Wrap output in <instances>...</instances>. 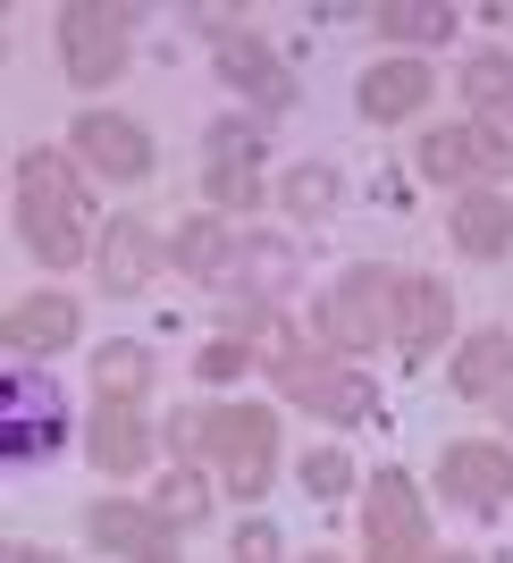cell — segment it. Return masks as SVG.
Listing matches in <instances>:
<instances>
[{"label":"cell","instance_id":"cell-3","mask_svg":"<svg viewBox=\"0 0 513 563\" xmlns=\"http://www.w3.org/2000/svg\"><path fill=\"white\" fill-rule=\"evenodd\" d=\"M210 463H219L228 496H261L270 488V463H279V412H270V404L210 412Z\"/></svg>","mask_w":513,"mask_h":563},{"label":"cell","instance_id":"cell-13","mask_svg":"<svg viewBox=\"0 0 513 563\" xmlns=\"http://www.w3.org/2000/svg\"><path fill=\"white\" fill-rule=\"evenodd\" d=\"M76 329H85L76 295H25V303H9V320H0L9 353H59V345H76Z\"/></svg>","mask_w":513,"mask_h":563},{"label":"cell","instance_id":"cell-31","mask_svg":"<svg viewBox=\"0 0 513 563\" xmlns=\"http://www.w3.org/2000/svg\"><path fill=\"white\" fill-rule=\"evenodd\" d=\"M168 446H177V454H203L210 446V412H168Z\"/></svg>","mask_w":513,"mask_h":563},{"label":"cell","instance_id":"cell-2","mask_svg":"<svg viewBox=\"0 0 513 563\" xmlns=\"http://www.w3.org/2000/svg\"><path fill=\"white\" fill-rule=\"evenodd\" d=\"M59 438H68V404H59V387H51L34 362H18V371L0 378V454H9V463H43Z\"/></svg>","mask_w":513,"mask_h":563},{"label":"cell","instance_id":"cell-35","mask_svg":"<svg viewBox=\"0 0 513 563\" xmlns=\"http://www.w3.org/2000/svg\"><path fill=\"white\" fill-rule=\"evenodd\" d=\"M304 563H328V555H304Z\"/></svg>","mask_w":513,"mask_h":563},{"label":"cell","instance_id":"cell-33","mask_svg":"<svg viewBox=\"0 0 513 563\" xmlns=\"http://www.w3.org/2000/svg\"><path fill=\"white\" fill-rule=\"evenodd\" d=\"M505 429H513V387H505Z\"/></svg>","mask_w":513,"mask_h":563},{"label":"cell","instance_id":"cell-18","mask_svg":"<svg viewBox=\"0 0 513 563\" xmlns=\"http://www.w3.org/2000/svg\"><path fill=\"white\" fill-rule=\"evenodd\" d=\"M455 253H471V261H505L513 253V202L505 194H463V211H455Z\"/></svg>","mask_w":513,"mask_h":563},{"label":"cell","instance_id":"cell-30","mask_svg":"<svg viewBox=\"0 0 513 563\" xmlns=\"http://www.w3.org/2000/svg\"><path fill=\"white\" fill-rule=\"evenodd\" d=\"M236 563H279V530H270V521H244V530H236Z\"/></svg>","mask_w":513,"mask_h":563},{"label":"cell","instance_id":"cell-9","mask_svg":"<svg viewBox=\"0 0 513 563\" xmlns=\"http://www.w3.org/2000/svg\"><path fill=\"white\" fill-rule=\"evenodd\" d=\"M505 161L513 152H505L496 126H438V135H421V152H413V168L429 186H471V177H496Z\"/></svg>","mask_w":513,"mask_h":563},{"label":"cell","instance_id":"cell-21","mask_svg":"<svg viewBox=\"0 0 513 563\" xmlns=\"http://www.w3.org/2000/svg\"><path fill=\"white\" fill-rule=\"evenodd\" d=\"M371 25L388 43H446V34H455V9H438V0H379Z\"/></svg>","mask_w":513,"mask_h":563},{"label":"cell","instance_id":"cell-19","mask_svg":"<svg viewBox=\"0 0 513 563\" xmlns=\"http://www.w3.org/2000/svg\"><path fill=\"white\" fill-rule=\"evenodd\" d=\"M505 378H513V336L505 329L463 336V353H455V396H505Z\"/></svg>","mask_w":513,"mask_h":563},{"label":"cell","instance_id":"cell-6","mask_svg":"<svg viewBox=\"0 0 513 563\" xmlns=\"http://www.w3.org/2000/svg\"><path fill=\"white\" fill-rule=\"evenodd\" d=\"M59 51H68V76L85 85V93L118 85V68H127V9L68 0V9H59Z\"/></svg>","mask_w":513,"mask_h":563},{"label":"cell","instance_id":"cell-1","mask_svg":"<svg viewBox=\"0 0 513 563\" xmlns=\"http://www.w3.org/2000/svg\"><path fill=\"white\" fill-rule=\"evenodd\" d=\"M94 211H85V186L68 177L59 152H25L18 161V235L25 253L43 261V269H76V261L94 253Z\"/></svg>","mask_w":513,"mask_h":563},{"label":"cell","instance_id":"cell-20","mask_svg":"<svg viewBox=\"0 0 513 563\" xmlns=\"http://www.w3.org/2000/svg\"><path fill=\"white\" fill-rule=\"evenodd\" d=\"M236 269H244V286H236V295L270 303V295H286V286H295V244H286V235H244Z\"/></svg>","mask_w":513,"mask_h":563},{"label":"cell","instance_id":"cell-25","mask_svg":"<svg viewBox=\"0 0 513 563\" xmlns=\"http://www.w3.org/2000/svg\"><path fill=\"white\" fill-rule=\"evenodd\" d=\"M152 514L168 521V530H194V521L210 514V488H203V471H168L161 496H152Z\"/></svg>","mask_w":513,"mask_h":563},{"label":"cell","instance_id":"cell-16","mask_svg":"<svg viewBox=\"0 0 513 563\" xmlns=\"http://www.w3.org/2000/svg\"><path fill=\"white\" fill-rule=\"evenodd\" d=\"M236 253H244V244H236L228 219H177V228H168V261H177L186 278H228Z\"/></svg>","mask_w":513,"mask_h":563},{"label":"cell","instance_id":"cell-24","mask_svg":"<svg viewBox=\"0 0 513 563\" xmlns=\"http://www.w3.org/2000/svg\"><path fill=\"white\" fill-rule=\"evenodd\" d=\"M463 101H471V110H513V59H505V51L463 59Z\"/></svg>","mask_w":513,"mask_h":563},{"label":"cell","instance_id":"cell-7","mask_svg":"<svg viewBox=\"0 0 513 563\" xmlns=\"http://www.w3.org/2000/svg\"><path fill=\"white\" fill-rule=\"evenodd\" d=\"M76 161L101 168L110 186H143L161 152H152V135H143L135 118H118V110H85V118H76Z\"/></svg>","mask_w":513,"mask_h":563},{"label":"cell","instance_id":"cell-11","mask_svg":"<svg viewBox=\"0 0 513 563\" xmlns=\"http://www.w3.org/2000/svg\"><path fill=\"white\" fill-rule=\"evenodd\" d=\"M446 329H455V295H446L438 278H396V295H388V336L421 362V353H438Z\"/></svg>","mask_w":513,"mask_h":563},{"label":"cell","instance_id":"cell-22","mask_svg":"<svg viewBox=\"0 0 513 563\" xmlns=\"http://www.w3.org/2000/svg\"><path fill=\"white\" fill-rule=\"evenodd\" d=\"M94 378H101V404H135L143 387H152V353H143L135 336H118V345H101Z\"/></svg>","mask_w":513,"mask_h":563},{"label":"cell","instance_id":"cell-23","mask_svg":"<svg viewBox=\"0 0 513 563\" xmlns=\"http://www.w3.org/2000/svg\"><path fill=\"white\" fill-rule=\"evenodd\" d=\"M279 202H286V219H295V228H320V219L337 211V168L304 161V168H295V177L279 186Z\"/></svg>","mask_w":513,"mask_h":563},{"label":"cell","instance_id":"cell-14","mask_svg":"<svg viewBox=\"0 0 513 563\" xmlns=\"http://www.w3.org/2000/svg\"><path fill=\"white\" fill-rule=\"evenodd\" d=\"M85 446H94L101 471L118 479H135L152 463V421H143V404H94V429H85Z\"/></svg>","mask_w":513,"mask_h":563},{"label":"cell","instance_id":"cell-5","mask_svg":"<svg viewBox=\"0 0 513 563\" xmlns=\"http://www.w3.org/2000/svg\"><path fill=\"white\" fill-rule=\"evenodd\" d=\"M388 295H396V278H388V269H346V278L320 295V336H328L337 353L388 345Z\"/></svg>","mask_w":513,"mask_h":563},{"label":"cell","instance_id":"cell-26","mask_svg":"<svg viewBox=\"0 0 513 563\" xmlns=\"http://www.w3.org/2000/svg\"><path fill=\"white\" fill-rule=\"evenodd\" d=\"M203 186H210V202H219V211H253V202H261L253 161H210V168H203Z\"/></svg>","mask_w":513,"mask_h":563},{"label":"cell","instance_id":"cell-17","mask_svg":"<svg viewBox=\"0 0 513 563\" xmlns=\"http://www.w3.org/2000/svg\"><path fill=\"white\" fill-rule=\"evenodd\" d=\"M421 101H429V68H421V59H388V68L362 76V118H371V126H396Z\"/></svg>","mask_w":513,"mask_h":563},{"label":"cell","instance_id":"cell-15","mask_svg":"<svg viewBox=\"0 0 513 563\" xmlns=\"http://www.w3.org/2000/svg\"><path fill=\"white\" fill-rule=\"evenodd\" d=\"M219 76H228L236 93H253L261 110H286V101H295V76H286V59H279L270 43H253V34L219 43Z\"/></svg>","mask_w":513,"mask_h":563},{"label":"cell","instance_id":"cell-10","mask_svg":"<svg viewBox=\"0 0 513 563\" xmlns=\"http://www.w3.org/2000/svg\"><path fill=\"white\" fill-rule=\"evenodd\" d=\"M438 488L455 496V505H471V514H496L513 496V446H480V438L446 446L438 454Z\"/></svg>","mask_w":513,"mask_h":563},{"label":"cell","instance_id":"cell-28","mask_svg":"<svg viewBox=\"0 0 513 563\" xmlns=\"http://www.w3.org/2000/svg\"><path fill=\"white\" fill-rule=\"evenodd\" d=\"M304 488H312V496H346V488H353V463H346L337 446L304 454Z\"/></svg>","mask_w":513,"mask_h":563},{"label":"cell","instance_id":"cell-4","mask_svg":"<svg viewBox=\"0 0 513 563\" xmlns=\"http://www.w3.org/2000/svg\"><path fill=\"white\" fill-rule=\"evenodd\" d=\"M362 563H429V514L404 471L371 479V514H362Z\"/></svg>","mask_w":513,"mask_h":563},{"label":"cell","instance_id":"cell-34","mask_svg":"<svg viewBox=\"0 0 513 563\" xmlns=\"http://www.w3.org/2000/svg\"><path fill=\"white\" fill-rule=\"evenodd\" d=\"M429 563H471V555H429Z\"/></svg>","mask_w":513,"mask_h":563},{"label":"cell","instance_id":"cell-8","mask_svg":"<svg viewBox=\"0 0 513 563\" xmlns=\"http://www.w3.org/2000/svg\"><path fill=\"white\" fill-rule=\"evenodd\" d=\"M161 261H168V235L143 211L101 219V295H143V286L161 278Z\"/></svg>","mask_w":513,"mask_h":563},{"label":"cell","instance_id":"cell-27","mask_svg":"<svg viewBox=\"0 0 513 563\" xmlns=\"http://www.w3.org/2000/svg\"><path fill=\"white\" fill-rule=\"evenodd\" d=\"M194 371H203L210 387H228V378H244V371H253V353H244V336H210V345L194 353Z\"/></svg>","mask_w":513,"mask_h":563},{"label":"cell","instance_id":"cell-32","mask_svg":"<svg viewBox=\"0 0 513 563\" xmlns=\"http://www.w3.org/2000/svg\"><path fill=\"white\" fill-rule=\"evenodd\" d=\"M9 563H59V555H51V547H25V539H18V547H9Z\"/></svg>","mask_w":513,"mask_h":563},{"label":"cell","instance_id":"cell-12","mask_svg":"<svg viewBox=\"0 0 513 563\" xmlns=\"http://www.w3.org/2000/svg\"><path fill=\"white\" fill-rule=\"evenodd\" d=\"M85 539L118 563H168V521L152 505H94L85 514Z\"/></svg>","mask_w":513,"mask_h":563},{"label":"cell","instance_id":"cell-29","mask_svg":"<svg viewBox=\"0 0 513 563\" xmlns=\"http://www.w3.org/2000/svg\"><path fill=\"white\" fill-rule=\"evenodd\" d=\"M210 161H261L253 126H210Z\"/></svg>","mask_w":513,"mask_h":563}]
</instances>
